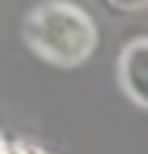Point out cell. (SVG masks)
I'll use <instances>...</instances> for the list:
<instances>
[{
    "mask_svg": "<svg viewBox=\"0 0 148 154\" xmlns=\"http://www.w3.org/2000/svg\"><path fill=\"white\" fill-rule=\"evenodd\" d=\"M25 43L34 56L49 65L74 68L83 65L96 49V25L77 3L68 0H46L37 3L22 25Z\"/></svg>",
    "mask_w": 148,
    "mask_h": 154,
    "instance_id": "1",
    "label": "cell"
},
{
    "mask_svg": "<svg viewBox=\"0 0 148 154\" xmlns=\"http://www.w3.org/2000/svg\"><path fill=\"white\" fill-rule=\"evenodd\" d=\"M120 86L136 105L148 108V37H136L123 46L117 62Z\"/></svg>",
    "mask_w": 148,
    "mask_h": 154,
    "instance_id": "2",
    "label": "cell"
},
{
    "mask_svg": "<svg viewBox=\"0 0 148 154\" xmlns=\"http://www.w3.org/2000/svg\"><path fill=\"white\" fill-rule=\"evenodd\" d=\"M114 9H123V12H139L148 6V0H108Z\"/></svg>",
    "mask_w": 148,
    "mask_h": 154,
    "instance_id": "3",
    "label": "cell"
},
{
    "mask_svg": "<svg viewBox=\"0 0 148 154\" xmlns=\"http://www.w3.org/2000/svg\"><path fill=\"white\" fill-rule=\"evenodd\" d=\"M6 154H46V151H40L37 145H25V142H19V145H9Z\"/></svg>",
    "mask_w": 148,
    "mask_h": 154,
    "instance_id": "4",
    "label": "cell"
},
{
    "mask_svg": "<svg viewBox=\"0 0 148 154\" xmlns=\"http://www.w3.org/2000/svg\"><path fill=\"white\" fill-rule=\"evenodd\" d=\"M6 151H9V145L3 142V139H0V154H6Z\"/></svg>",
    "mask_w": 148,
    "mask_h": 154,
    "instance_id": "5",
    "label": "cell"
}]
</instances>
